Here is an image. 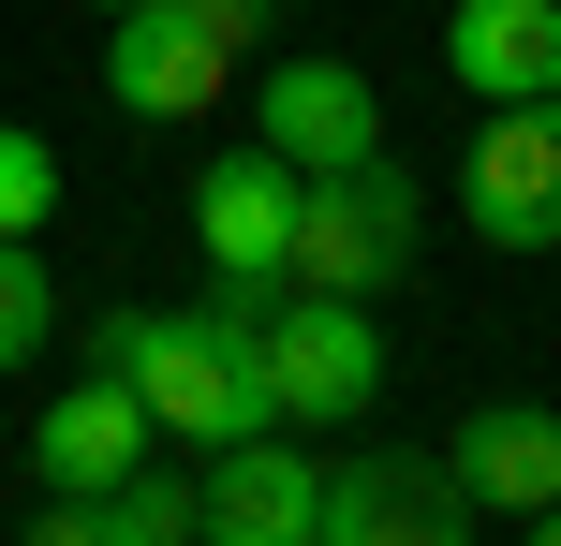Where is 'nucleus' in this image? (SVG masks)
I'll use <instances>...</instances> for the list:
<instances>
[{
    "instance_id": "obj_5",
    "label": "nucleus",
    "mask_w": 561,
    "mask_h": 546,
    "mask_svg": "<svg viewBox=\"0 0 561 546\" xmlns=\"http://www.w3.org/2000/svg\"><path fill=\"white\" fill-rule=\"evenodd\" d=\"M296 193H310V177L280 163L266 133L222 148V163L193 177V236H207V266H222V281H280V266H296Z\"/></svg>"
},
{
    "instance_id": "obj_8",
    "label": "nucleus",
    "mask_w": 561,
    "mask_h": 546,
    "mask_svg": "<svg viewBox=\"0 0 561 546\" xmlns=\"http://www.w3.org/2000/svg\"><path fill=\"white\" fill-rule=\"evenodd\" d=\"M222 59H237V45L193 15V0H134L118 45H104V89H118V118H207Z\"/></svg>"
},
{
    "instance_id": "obj_13",
    "label": "nucleus",
    "mask_w": 561,
    "mask_h": 546,
    "mask_svg": "<svg viewBox=\"0 0 561 546\" xmlns=\"http://www.w3.org/2000/svg\"><path fill=\"white\" fill-rule=\"evenodd\" d=\"M45 340H59V281L30 266V236H0V370H30Z\"/></svg>"
},
{
    "instance_id": "obj_7",
    "label": "nucleus",
    "mask_w": 561,
    "mask_h": 546,
    "mask_svg": "<svg viewBox=\"0 0 561 546\" xmlns=\"http://www.w3.org/2000/svg\"><path fill=\"white\" fill-rule=\"evenodd\" d=\"M148 443H163V414H148V384L134 370H89L75 399L30 429V458H45V488L59 502H104L118 473H148Z\"/></svg>"
},
{
    "instance_id": "obj_3",
    "label": "nucleus",
    "mask_w": 561,
    "mask_h": 546,
    "mask_svg": "<svg viewBox=\"0 0 561 546\" xmlns=\"http://www.w3.org/2000/svg\"><path fill=\"white\" fill-rule=\"evenodd\" d=\"M458 222L488 252H561V104H503L458 163Z\"/></svg>"
},
{
    "instance_id": "obj_12",
    "label": "nucleus",
    "mask_w": 561,
    "mask_h": 546,
    "mask_svg": "<svg viewBox=\"0 0 561 546\" xmlns=\"http://www.w3.org/2000/svg\"><path fill=\"white\" fill-rule=\"evenodd\" d=\"M89 532H104V546H207V488H178V473H118V488L89 502Z\"/></svg>"
},
{
    "instance_id": "obj_18",
    "label": "nucleus",
    "mask_w": 561,
    "mask_h": 546,
    "mask_svg": "<svg viewBox=\"0 0 561 546\" xmlns=\"http://www.w3.org/2000/svg\"><path fill=\"white\" fill-rule=\"evenodd\" d=\"M89 15H134V0H89Z\"/></svg>"
},
{
    "instance_id": "obj_6",
    "label": "nucleus",
    "mask_w": 561,
    "mask_h": 546,
    "mask_svg": "<svg viewBox=\"0 0 561 546\" xmlns=\"http://www.w3.org/2000/svg\"><path fill=\"white\" fill-rule=\"evenodd\" d=\"M252 118H266V148H280V163H296V177H340V163H385V89H369L355 59H280Z\"/></svg>"
},
{
    "instance_id": "obj_4",
    "label": "nucleus",
    "mask_w": 561,
    "mask_h": 546,
    "mask_svg": "<svg viewBox=\"0 0 561 546\" xmlns=\"http://www.w3.org/2000/svg\"><path fill=\"white\" fill-rule=\"evenodd\" d=\"M310 546H473V488L444 458H340Z\"/></svg>"
},
{
    "instance_id": "obj_2",
    "label": "nucleus",
    "mask_w": 561,
    "mask_h": 546,
    "mask_svg": "<svg viewBox=\"0 0 561 546\" xmlns=\"http://www.w3.org/2000/svg\"><path fill=\"white\" fill-rule=\"evenodd\" d=\"M399 266H414V177L340 163V177L296 193V266H280L296 295H385Z\"/></svg>"
},
{
    "instance_id": "obj_17",
    "label": "nucleus",
    "mask_w": 561,
    "mask_h": 546,
    "mask_svg": "<svg viewBox=\"0 0 561 546\" xmlns=\"http://www.w3.org/2000/svg\"><path fill=\"white\" fill-rule=\"evenodd\" d=\"M533 546H561V502H547V518H533Z\"/></svg>"
},
{
    "instance_id": "obj_11",
    "label": "nucleus",
    "mask_w": 561,
    "mask_h": 546,
    "mask_svg": "<svg viewBox=\"0 0 561 546\" xmlns=\"http://www.w3.org/2000/svg\"><path fill=\"white\" fill-rule=\"evenodd\" d=\"M444 473L473 488V518H547V502H561V414H547V399H488V414H458Z\"/></svg>"
},
{
    "instance_id": "obj_9",
    "label": "nucleus",
    "mask_w": 561,
    "mask_h": 546,
    "mask_svg": "<svg viewBox=\"0 0 561 546\" xmlns=\"http://www.w3.org/2000/svg\"><path fill=\"white\" fill-rule=\"evenodd\" d=\"M310 532H325V473H310L280 429L207 458V546H310Z\"/></svg>"
},
{
    "instance_id": "obj_14",
    "label": "nucleus",
    "mask_w": 561,
    "mask_h": 546,
    "mask_svg": "<svg viewBox=\"0 0 561 546\" xmlns=\"http://www.w3.org/2000/svg\"><path fill=\"white\" fill-rule=\"evenodd\" d=\"M45 207H59V148L0 118V236H30V222H45Z\"/></svg>"
},
{
    "instance_id": "obj_16",
    "label": "nucleus",
    "mask_w": 561,
    "mask_h": 546,
    "mask_svg": "<svg viewBox=\"0 0 561 546\" xmlns=\"http://www.w3.org/2000/svg\"><path fill=\"white\" fill-rule=\"evenodd\" d=\"M30 546H104V532H89V502H45V518H30Z\"/></svg>"
},
{
    "instance_id": "obj_15",
    "label": "nucleus",
    "mask_w": 561,
    "mask_h": 546,
    "mask_svg": "<svg viewBox=\"0 0 561 546\" xmlns=\"http://www.w3.org/2000/svg\"><path fill=\"white\" fill-rule=\"evenodd\" d=\"M193 15L222 30V45H266V30H280V0H193Z\"/></svg>"
},
{
    "instance_id": "obj_1",
    "label": "nucleus",
    "mask_w": 561,
    "mask_h": 546,
    "mask_svg": "<svg viewBox=\"0 0 561 546\" xmlns=\"http://www.w3.org/2000/svg\"><path fill=\"white\" fill-rule=\"evenodd\" d=\"M89 370H134L148 384V414H163L178 443H252L280 429V399H266V355L237 340V325H163V311H89Z\"/></svg>"
},
{
    "instance_id": "obj_10",
    "label": "nucleus",
    "mask_w": 561,
    "mask_h": 546,
    "mask_svg": "<svg viewBox=\"0 0 561 546\" xmlns=\"http://www.w3.org/2000/svg\"><path fill=\"white\" fill-rule=\"evenodd\" d=\"M444 74L473 104H561V0H458L444 15Z\"/></svg>"
}]
</instances>
